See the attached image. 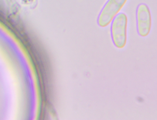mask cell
<instances>
[{
    "label": "cell",
    "instance_id": "3957f363",
    "mask_svg": "<svg viewBox=\"0 0 157 120\" xmlns=\"http://www.w3.org/2000/svg\"><path fill=\"white\" fill-rule=\"evenodd\" d=\"M127 0H109L101 11L98 23L104 27L109 25L123 8Z\"/></svg>",
    "mask_w": 157,
    "mask_h": 120
},
{
    "label": "cell",
    "instance_id": "6da1fadb",
    "mask_svg": "<svg viewBox=\"0 0 157 120\" xmlns=\"http://www.w3.org/2000/svg\"><path fill=\"white\" fill-rule=\"evenodd\" d=\"M128 18L124 13L117 15L112 22L111 34L114 45L119 48L125 47L127 41Z\"/></svg>",
    "mask_w": 157,
    "mask_h": 120
},
{
    "label": "cell",
    "instance_id": "7a4b0ae2",
    "mask_svg": "<svg viewBox=\"0 0 157 120\" xmlns=\"http://www.w3.org/2000/svg\"><path fill=\"white\" fill-rule=\"evenodd\" d=\"M137 30L138 35L143 37H147L152 27V16L147 5L141 3L137 6L136 12Z\"/></svg>",
    "mask_w": 157,
    "mask_h": 120
}]
</instances>
